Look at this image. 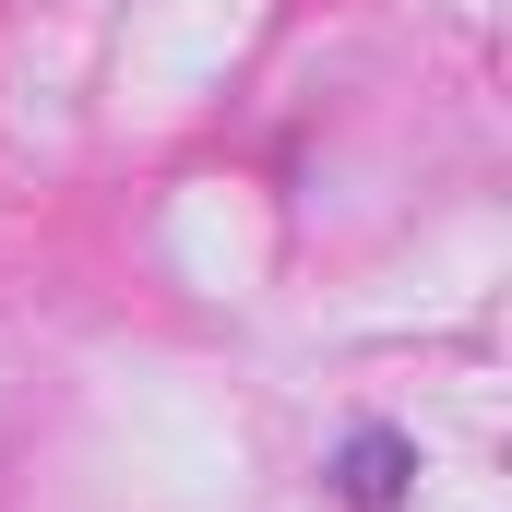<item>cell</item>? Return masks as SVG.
<instances>
[{"mask_svg": "<svg viewBox=\"0 0 512 512\" xmlns=\"http://www.w3.org/2000/svg\"><path fill=\"white\" fill-rule=\"evenodd\" d=\"M405 477H417V453H405L393 429H358V441L334 453V489H346L358 512H393V501H405Z\"/></svg>", "mask_w": 512, "mask_h": 512, "instance_id": "obj_1", "label": "cell"}]
</instances>
